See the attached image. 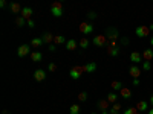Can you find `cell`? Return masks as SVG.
I'll return each mask as SVG.
<instances>
[{"label": "cell", "instance_id": "7402d4cb", "mask_svg": "<svg viewBox=\"0 0 153 114\" xmlns=\"http://www.w3.org/2000/svg\"><path fill=\"white\" fill-rule=\"evenodd\" d=\"M110 87H112V90H113L115 93H117V91H121V88H123V84H121L120 81H112Z\"/></svg>", "mask_w": 153, "mask_h": 114}, {"label": "cell", "instance_id": "484cf974", "mask_svg": "<svg viewBox=\"0 0 153 114\" xmlns=\"http://www.w3.org/2000/svg\"><path fill=\"white\" fill-rule=\"evenodd\" d=\"M16 24H17V28H23L25 24H28V20H25V18L20 15V17L16 18Z\"/></svg>", "mask_w": 153, "mask_h": 114}, {"label": "cell", "instance_id": "9a60e30c", "mask_svg": "<svg viewBox=\"0 0 153 114\" xmlns=\"http://www.w3.org/2000/svg\"><path fill=\"white\" fill-rule=\"evenodd\" d=\"M32 14H34V11H32V9H31L29 6H26V8H23V11H22V17H23L25 20H31Z\"/></svg>", "mask_w": 153, "mask_h": 114}, {"label": "cell", "instance_id": "836d02e7", "mask_svg": "<svg viewBox=\"0 0 153 114\" xmlns=\"http://www.w3.org/2000/svg\"><path fill=\"white\" fill-rule=\"evenodd\" d=\"M87 17L91 18V20H94V18H97V14H95V12H89V14H87Z\"/></svg>", "mask_w": 153, "mask_h": 114}, {"label": "cell", "instance_id": "f6af8a7d", "mask_svg": "<svg viewBox=\"0 0 153 114\" xmlns=\"http://www.w3.org/2000/svg\"><path fill=\"white\" fill-rule=\"evenodd\" d=\"M3 114H9V113H8V111H6V110H3Z\"/></svg>", "mask_w": 153, "mask_h": 114}, {"label": "cell", "instance_id": "e575fe53", "mask_svg": "<svg viewBox=\"0 0 153 114\" xmlns=\"http://www.w3.org/2000/svg\"><path fill=\"white\" fill-rule=\"evenodd\" d=\"M49 50H51V52H55V50H57V46L55 44H49V47H48Z\"/></svg>", "mask_w": 153, "mask_h": 114}, {"label": "cell", "instance_id": "d4e9b609", "mask_svg": "<svg viewBox=\"0 0 153 114\" xmlns=\"http://www.w3.org/2000/svg\"><path fill=\"white\" fill-rule=\"evenodd\" d=\"M76 46H78V44H76L75 40H68V41H66V49H68V50H75Z\"/></svg>", "mask_w": 153, "mask_h": 114}, {"label": "cell", "instance_id": "8fae6325", "mask_svg": "<svg viewBox=\"0 0 153 114\" xmlns=\"http://www.w3.org/2000/svg\"><path fill=\"white\" fill-rule=\"evenodd\" d=\"M130 61L133 62L135 66L139 64V62H143V61H144V59H143V53H141V52H132V53H130Z\"/></svg>", "mask_w": 153, "mask_h": 114}, {"label": "cell", "instance_id": "ee69618b", "mask_svg": "<svg viewBox=\"0 0 153 114\" xmlns=\"http://www.w3.org/2000/svg\"><path fill=\"white\" fill-rule=\"evenodd\" d=\"M150 44L153 46V35H152V38H150Z\"/></svg>", "mask_w": 153, "mask_h": 114}, {"label": "cell", "instance_id": "b9f144b4", "mask_svg": "<svg viewBox=\"0 0 153 114\" xmlns=\"http://www.w3.org/2000/svg\"><path fill=\"white\" fill-rule=\"evenodd\" d=\"M147 114H153V108H152V110H149V111H147Z\"/></svg>", "mask_w": 153, "mask_h": 114}, {"label": "cell", "instance_id": "52a82bcc", "mask_svg": "<svg viewBox=\"0 0 153 114\" xmlns=\"http://www.w3.org/2000/svg\"><path fill=\"white\" fill-rule=\"evenodd\" d=\"M17 55L20 58L26 56V55H31V46L29 44H22L19 49H17Z\"/></svg>", "mask_w": 153, "mask_h": 114}, {"label": "cell", "instance_id": "4fadbf2b", "mask_svg": "<svg viewBox=\"0 0 153 114\" xmlns=\"http://www.w3.org/2000/svg\"><path fill=\"white\" fill-rule=\"evenodd\" d=\"M95 70H97V64H95V62H87V64L83 66V72L84 73H92Z\"/></svg>", "mask_w": 153, "mask_h": 114}, {"label": "cell", "instance_id": "1f68e13d", "mask_svg": "<svg viewBox=\"0 0 153 114\" xmlns=\"http://www.w3.org/2000/svg\"><path fill=\"white\" fill-rule=\"evenodd\" d=\"M78 100H80V102H86V100H87V93L86 91L78 93Z\"/></svg>", "mask_w": 153, "mask_h": 114}, {"label": "cell", "instance_id": "9c48e42d", "mask_svg": "<svg viewBox=\"0 0 153 114\" xmlns=\"http://www.w3.org/2000/svg\"><path fill=\"white\" fill-rule=\"evenodd\" d=\"M34 79H35L37 82L45 81V79H46V70H43V69H37V70L34 72Z\"/></svg>", "mask_w": 153, "mask_h": 114}, {"label": "cell", "instance_id": "2e32d148", "mask_svg": "<svg viewBox=\"0 0 153 114\" xmlns=\"http://www.w3.org/2000/svg\"><path fill=\"white\" fill-rule=\"evenodd\" d=\"M43 59V53L38 52V50H34V52H31V61L34 62H40Z\"/></svg>", "mask_w": 153, "mask_h": 114}, {"label": "cell", "instance_id": "ffe728a7", "mask_svg": "<svg viewBox=\"0 0 153 114\" xmlns=\"http://www.w3.org/2000/svg\"><path fill=\"white\" fill-rule=\"evenodd\" d=\"M43 44H45V43H43L42 38H34V40L31 41V47H34V49H40Z\"/></svg>", "mask_w": 153, "mask_h": 114}, {"label": "cell", "instance_id": "ac0fdd59", "mask_svg": "<svg viewBox=\"0 0 153 114\" xmlns=\"http://www.w3.org/2000/svg\"><path fill=\"white\" fill-rule=\"evenodd\" d=\"M143 59L144 61H152L153 59V49H146L144 52H143Z\"/></svg>", "mask_w": 153, "mask_h": 114}, {"label": "cell", "instance_id": "7dc6e473", "mask_svg": "<svg viewBox=\"0 0 153 114\" xmlns=\"http://www.w3.org/2000/svg\"><path fill=\"white\" fill-rule=\"evenodd\" d=\"M91 114H97V113H91Z\"/></svg>", "mask_w": 153, "mask_h": 114}, {"label": "cell", "instance_id": "ba28073f", "mask_svg": "<svg viewBox=\"0 0 153 114\" xmlns=\"http://www.w3.org/2000/svg\"><path fill=\"white\" fill-rule=\"evenodd\" d=\"M106 37L109 38V41H117L118 37H120V32L115 29V28H109L107 32H106Z\"/></svg>", "mask_w": 153, "mask_h": 114}, {"label": "cell", "instance_id": "7c38bea8", "mask_svg": "<svg viewBox=\"0 0 153 114\" xmlns=\"http://www.w3.org/2000/svg\"><path fill=\"white\" fill-rule=\"evenodd\" d=\"M9 11L12 12V14H22L23 8H22V5L17 3V2H11V3H9Z\"/></svg>", "mask_w": 153, "mask_h": 114}, {"label": "cell", "instance_id": "d590c367", "mask_svg": "<svg viewBox=\"0 0 153 114\" xmlns=\"http://www.w3.org/2000/svg\"><path fill=\"white\" fill-rule=\"evenodd\" d=\"M28 26H29V28H34V26H35V23H34V20H32V18H31V20H28Z\"/></svg>", "mask_w": 153, "mask_h": 114}, {"label": "cell", "instance_id": "e0dca14e", "mask_svg": "<svg viewBox=\"0 0 153 114\" xmlns=\"http://www.w3.org/2000/svg\"><path fill=\"white\" fill-rule=\"evenodd\" d=\"M120 96L124 97V99H130L132 97V90H130V88H127V87H123L121 91H120Z\"/></svg>", "mask_w": 153, "mask_h": 114}, {"label": "cell", "instance_id": "74e56055", "mask_svg": "<svg viewBox=\"0 0 153 114\" xmlns=\"http://www.w3.org/2000/svg\"><path fill=\"white\" fill-rule=\"evenodd\" d=\"M123 44H129V40H127V38H123Z\"/></svg>", "mask_w": 153, "mask_h": 114}, {"label": "cell", "instance_id": "8d00e7d4", "mask_svg": "<svg viewBox=\"0 0 153 114\" xmlns=\"http://www.w3.org/2000/svg\"><path fill=\"white\" fill-rule=\"evenodd\" d=\"M0 6H2V8H6V0H0Z\"/></svg>", "mask_w": 153, "mask_h": 114}, {"label": "cell", "instance_id": "7a4b0ae2", "mask_svg": "<svg viewBox=\"0 0 153 114\" xmlns=\"http://www.w3.org/2000/svg\"><path fill=\"white\" fill-rule=\"evenodd\" d=\"M51 14L54 17H61L63 15V5L61 2H54L51 5Z\"/></svg>", "mask_w": 153, "mask_h": 114}, {"label": "cell", "instance_id": "83f0119b", "mask_svg": "<svg viewBox=\"0 0 153 114\" xmlns=\"http://www.w3.org/2000/svg\"><path fill=\"white\" fill-rule=\"evenodd\" d=\"M120 110H121V105L117 102V104L112 105V110H110L109 113H110V114H120Z\"/></svg>", "mask_w": 153, "mask_h": 114}, {"label": "cell", "instance_id": "8992f818", "mask_svg": "<svg viewBox=\"0 0 153 114\" xmlns=\"http://www.w3.org/2000/svg\"><path fill=\"white\" fill-rule=\"evenodd\" d=\"M80 32H81L83 35L92 34V32H94V24L89 23V21H83V23L80 24Z\"/></svg>", "mask_w": 153, "mask_h": 114}, {"label": "cell", "instance_id": "f35d334b", "mask_svg": "<svg viewBox=\"0 0 153 114\" xmlns=\"http://www.w3.org/2000/svg\"><path fill=\"white\" fill-rule=\"evenodd\" d=\"M133 85H139V79H133Z\"/></svg>", "mask_w": 153, "mask_h": 114}, {"label": "cell", "instance_id": "4316f807", "mask_svg": "<svg viewBox=\"0 0 153 114\" xmlns=\"http://www.w3.org/2000/svg\"><path fill=\"white\" fill-rule=\"evenodd\" d=\"M69 113H71V114H80V105H78V104H74V105H71Z\"/></svg>", "mask_w": 153, "mask_h": 114}, {"label": "cell", "instance_id": "4dcf8cb0", "mask_svg": "<svg viewBox=\"0 0 153 114\" xmlns=\"http://www.w3.org/2000/svg\"><path fill=\"white\" fill-rule=\"evenodd\" d=\"M150 69H152L150 62H149V61H143V69H141V70H143V72H149Z\"/></svg>", "mask_w": 153, "mask_h": 114}, {"label": "cell", "instance_id": "ab89813d", "mask_svg": "<svg viewBox=\"0 0 153 114\" xmlns=\"http://www.w3.org/2000/svg\"><path fill=\"white\" fill-rule=\"evenodd\" d=\"M150 105H152V107H153V94H152V96H150Z\"/></svg>", "mask_w": 153, "mask_h": 114}, {"label": "cell", "instance_id": "7bdbcfd3", "mask_svg": "<svg viewBox=\"0 0 153 114\" xmlns=\"http://www.w3.org/2000/svg\"><path fill=\"white\" fill-rule=\"evenodd\" d=\"M101 114H110L109 111H101Z\"/></svg>", "mask_w": 153, "mask_h": 114}, {"label": "cell", "instance_id": "d6986e66", "mask_svg": "<svg viewBox=\"0 0 153 114\" xmlns=\"http://www.w3.org/2000/svg\"><path fill=\"white\" fill-rule=\"evenodd\" d=\"M109 107H110V104L107 102V99H101L100 102H98V108H100L101 111H107Z\"/></svg>", "mask_w": 153, "mask_h": 114}, {"label": "cell", "instance_id": "3957f363", "mask_svg": "<svg viewBox=\"0 0 153 114\" xmlns=\"http://www.w3.org/2000/svg\"><path fill=\"white\" fill-rule=\"evenodd\" d=\"M135 34L139 38H144V37L150 35V29H149V26H146V24H139V26H136V29H135Z\"/></svg>", "mask_w": 153, "mask_h": 114}, {"label": "cell", "instance_id": "30bf717a", "mask_svg": "<svg viewBox=\"0 0 153 114\" xmlns=\"http://www.w3.org/2000/svg\"><path fill=\"white\" fill-rule=\"evenodd\" d=\"M141 69H139L138 66H130V69H129V73H130V76H132V78L133 79H139V76H141Z\"/></svg>", "mask_w": 153, "mask_h": 114}, {"label": "cell", "instance_id": "60d3db41", "mask_svg": "<svg viewBox=\"0 0 153 114\" xmlns=\"http://www.w3.org/2000/svg\"><path fill=\"white\" fill-rule=\"evenodd\" d=\"M149 29H150V32H153V24H150V26H149Z\"/></svg>", "mask_w": 153, "mask_h": 114}, {"label": "cell", "instance_id": "5b68a950", "mask_svg": "<svg viewBox=\"0 0 153 114\" xmlns=\"http://www.w3.org/2000/svg\"><path fill=\"white\" fill-rule=\"evenodd\" d=\"M107 55H110V56H118L120 55V47H117V41H109Z\"/></svg>", "mask_w": 153, "mask_h": 114}, {"label": "cell", "instance_id": "bcb514c9", "mask_svg": "<svg viewBox=\"0 0 153 114\" xmlns=\"http://www.w3.org/2000/svg\"><path fill=\"white\" fill-rule=\"evenodd\" d=\"M138 114H144V113H138Z\"/></svg>", "mask_w": 153, "mask_h": 114}, {"label": "cell", "instance_id": "cb8c5ba5", "mask_svg": "<svg viewBox=\"0 0 153 114\" xmlns=\"http://www.w3.org/2000/svg\"><path fill=\"white\" fill-rule=\"evenodd\" d=\"M66 38L65 37H63V35H57V37H54V44L55 46H58V44H63V43H65L66 44Z\"/></svg>", "mask_w": 153, "mask_h": 114}, {"label": "cell", "instance_id": "5bb4252c", "mask_svg": "<svg viewBox=\"0 0 153 114\" xmlns=\"http://www.w3.org/2000/svg\"><path fill=\"white\" fill-rule=\"evenodd\" d=\"M136 110L139 113H146V111H149V104L146 102V100H139V102L136 104Z\"/></svg>", "mask_w": 153, "mask_h": 114}, {"label": "cell", "instance_id": "44dd1931", "mask_svg": "<svg viewBox=\"0 0 153 114\" xmlns=\"http://www.w3.org/2000/svg\"><path fill=\"white\" fill-rule=\"evenodd\" d=\"M42 40H43V43H46V44H51L54 41V35L52 34H49V32H46L43 37H42Z\"/></svg>", "mask_w": 153, "mask_h": 114}, {"label": "cell", "instance_id": "277c9868", "mask_svg": "<svg viewBox=\"0 0 153 114\" xmlns=\"http://www.w3.org/2000/svg\"><path fill=\"white\" fill-rule=\"evenodd\" d=\"M84 72H83V66H75V67H72L71 70H69V76L72 79H80L81 78V75H83Z\"/></svg>", "mask_w": 153, "mask_h": 114}, {"label": "cell", "instance_id": "f1b7e54d", "mask_svg": "<svg viewBox=\"0 0 153 114\" xmlns=\"http://www.w3.org/2000/svg\"><path fill=\"white\" fill-rule=\"evenodd\" d=\"M80 47H81V49H87V47H89V40H87L86 37H83L81 40H80Z\"/></svg>", "mask_w": 153, "mask_h": 114}, {"label": "cell", "instance_id": "603a6c76", "mask_svg": "<svg viewBox=\"0 0 153 114\" xmlns=\"http://www.w3.org/2000/svg\"><path fill=\"white\" fill-rule=\"evenodd\" d=\"M117 100H118V94L115 93V91H112V93L107 94V102L109 104H117Z\"/></svg>", "mask_w": 153, "mask_h": 114}, {"label": "cell", "instance_id": "6da1fadb", "mask_svg": "<svg viewBox=\"0 0 153 114\" xmlns=\"http://www.w3.org/2000/svg\"><path fill=\"white\" fill-rule=\"evenodd\" d=\"M92 43H94V46H97V47H104V46L109 44V38H107L106 35H95L94 40H92Z\"/></svg>", "mask_w": 153, "mask_h": 114}, {"label": "cell", "instance_id": "f546056e", "mask_svg": "<svg viewBox=\"0 0 153 114\" xmlns=\"http://www.w3.org/2000/svg\"><path fill=\"white\" fill-rule=\"evenodd\" d=\"M138 113H139V111L136 110V107H133V108L130 107V108H127V110H124V113H123V114H138Z\"/></svg>", "mask_w": 153, "mask_h": 114}, {"label": "cell", "instance_id": "d6a6232c", "mask_svg": "<svg viewBox=\"0 0 153 114\" xmlns=\"http://www.w3.org/2000/svg\"><path fill=\"white\" fill-rule=\"evenodd\" d=\"M48 70H49V72H55V70H57V64H54V62H51L49 67H48Z\"/></svg>", "mask_w": 153, "mask_h": 114}]
</instances>
